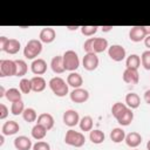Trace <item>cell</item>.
Wrapping results in <instances>:
<instances>
[{
	"mask_svg": "<svg viewBox=\"0 0 150 150\" xmlns=\"http://www.w3.org/2000/svg\"><path fill=\"white\" fill-rule=\"evenodd\" d=\"M33 150H50V145L49 143L45 142V141H38L35 144H33Z\"/></svg>",
	"mask_w": 150,
	"mask_h": 150,
	"instance_id": "obj_38",
	"label": "cell"
},
{
	"mask_svg": "<svg viewBox=\"0 0 150 150\" xmlns=\"http://www.w3.org/2000/svg\"><path fill=\"white\" fill-rule=\"evenodd\" d=\"M62 59H63V66H64V69L68 70V71H75L79 67H80V59H79V55L76 52L69 49V50H66L62 55Z\"/></svg>",
	"mask_w": 150,
	"mask_h": 150,
	"instance_id": "obj_3",
	"label": "cell"
},
{
	"mask_svg": "<svg viewBox=\"0 0 150 150\" xmlns=\"http://www.w3.org/2000/svg\"><path fill=\"white\" fill-rule=\"evenodd\" d=\"M134 150H137V149H134Z\"/></svg>",
	"mask_w": 150,
	"mask_h": 150,
	"instance_id": "obj_50",
	"label": "cell"
},
{
	"mask_svg": "<svg viewBox=\"0 0 150 150\" xmlns=\"http://www.w3.org/2000/svg\"><path fill=\"white\" fill-rule=\"evenodd\" d=\"M80 29L84 36H93L97 32L98 27L97 26H81Z\"/></svg>",
	"mask_w": 150,
	"mask_h": 150,
	"instance_id": "obj_36",
	"label": "cell"
},
{
	"mask_svg": "<svg viewBox=\"0 0 150 150\" xmlns=\"http://www.w3.org/2000/svg\"><path fill=\"white\" fill-rule=\"evenodd\" d=\"M89 139L91 141V143L94 144H101L104 142L105 139V135L102 130L100 129H93L91 131H89Z\"/></svg>",
	"mask_w": 150,
	"mask_h": 150,
	"instance_id": "obj_24",
	"label": "cell"
},
{
	"mask_svg": "<svg viewBox=\"0 0 150 150\" xmlns=\"http://www.w3.org/2000/svg\"><path fill=\"white\" fill-rule=\"evenodd\" d=\"M36 123L41 124L47 130H50L54 127V117L50 114H48V112H42V114L39 115L38 120H36Z\"/></svg>",
	"mask_w": 150,
	"mask_h": 150,
	"instance_id": "obj_17",
	"label": "cell"
},
{
	"mask_svg": "<svg viewBox=\"0 0 150 150\" xmlns=\"http://www.w3.org/2000/svg\"><path fill=\"white\" fill-rule=\"evenodd\" d=\"M143 27H144V30L146 33V36L150 35V26H143Z\"/></svg>",
	"mask_w": 150,
	"mask_h": 150,
	"instance_id": "obj_47",
	"label": "cell"
},
{
	"mask_svg": "<svg viewBox=\"0 0 150 150\" xmlns=\"http://www.w3.org/2000/svg\"><path fill=\"white\" fill-rule=\"evenodd\" d=\"M125 104L129 109H137L141 104V97L136 93H128L125 95Z\"/></svg>",
	"mask_w": 150,
	"mask_h": 150,
	"instance_id": "obj_18",
	"label": "cell"
},
{
	"mask_svg": "<svg viewBox=\"0 0 150 150\" xmlns=\"http://www.w3.org/2000/svg\"><path fill=\"white\" fill-rule=\"evenodd\" d=\"M108 48H109V45H108V40L107 39H104V38H94L93 49H94V53L95 54L103 53Z\"/></svg>",
	"mask_w": 150,
	"mask_h": 150,
	"instance_id": "obj_22",
	"label": "cell"
},
{
	"mask_svg": "<svg viewBox=\"0 0 150 150\" xmlns=\"http://www.w3.org/2000/svg\"><path fill=\"white\" fill-rule=\"evenodd\" d=\"M141 63L145 70H150V50H145L141 55Z\"/></svg>",
	"mask_w": 150,
	"mask_h": 150,
	"instance_id": "obj_37",
	"label": "cell"
},
{
	"mask_svg": "<svg viewBox=\"0 0 150 150\" xmlns=\"http://www.w3.org/2000/svg\"><path fill=\"white\" fill-rule=\"evenodd\" d=\"M9 114V110L8 108L4 104V103H0V120H5Z\"/></svg>",
	"mask_w": 150,
	"mask_h": 150,
	"instance_id": "obj_40",
	"label": "cell"
},
{
	"mask_svg": "<svg viewBox=\"0 0 150 150\" xmlns=\"http://www.w3.org/2000/svg\"><path fill=\"white\" fill-rule=\"evenodd\" d=\"M125 66L129 69H138L141 66V57L137 54H131L125 60Z\"/></svg>",
	"mask_w": 150,
	"mask_h": 150,
	"instance_id": "obj_29",
	"label": "cell"
},
{
	"mask_svg": "<svg viewBox=\"0 0 150 150\" xmlns=\"http://www.w3.org/2000/svg\"><path fill=\"white\" fill-rule=\"evenodd\" d=\"M16 76L15 60H0V77Z\"/></svg>",
	"mask_w": 150,
	"mask_h": 150,
	"instance_id": "obj_5",
	"label": "cell"
},
{
	"mask_svg": "<svg viewBox=\"0 0 150 150\" xmlns=\"http://www.w3.org/2000/svg\"><path fill=\"white\" fill-rule=\"evenodd\" d=\"M80 129L82 131H91L93 130V127H94V121L91 118V116H83L81 120H80Z\"/></svg>",
	"mask_w": 150,
	"mask_h": 150,
	"instance_id": "obj_30",
	"label": "cell"
},
{
	"mask_svg": "<svg viewBox=\"0 0 150 150\" xmlns=\"http://www.w3.org/2000/svg\"><path fill=\"white\" fill-rule=\"evenodd\" d=\"M144 45H145V47L150 50V35H148V36L144 39Z\"/></svg>",
	"mask_w": 150,
	"mask_h": 150,
	"instance_id": "obj_43",
	"label": "cell"
},
{
	"mask_svg": "<svg viewBox=\"0 0 150 150\" xmlns=\"http://www.w3.org/2000/svg\"><path fill=\"white\" fill-rule=\"evenodd\" d=\"M142 136L137 131H131L125 136V144L132 149H136L141 143H142Z\"/></svg>",
	"mask_w": 150,
	"mask_h": 150,
	"instance_id": "obj_16",
	"label": "cell"
},
{
	"mask_svg": "<svg viewBox=\"0 0 150 150\" xmlns=\"http://www.w3.org/2000/svg\"><path fill=\"white\" fill-rule=\"evenodd\" d=\"M144 101H145V103H148V104H150V88L148 89V90H145V93H144Z\"/></svg>",
	"mask_w": 150,
	"mask_h": 150,
	"instance_id": "obj_42",
	"label": "cell"
},
{
	"mask_svg": "<svg viewBox=\"0 0 150 150\" xmlns=\"http://www.w3.org/2000/svg\"><path fill=\"white\" fill-rule=\"evenodd\" d=\"M146 38V33L144 30L143 26H134L130 28L129 30V39L134 42H141L144 41V39Z\"/></svg>",
	"mask_w": 150,
	"mask_h": 150,
	"instance_id": "obj_10",
	"label": "cell"
},
{
	"mask_svg": "<svg viewBox=\"0 0 150 150\" xmlns=\"http://www.w3.org/2000/svg\"><path fill=\"white\" fill-rule=\"evenodd\" d=\"M132 120H134V112H132L131 109H128V110H127L118 120H116V121L118 122L120 125H122V127H128V125L132 122Z\"/></svg>",
	"mask_w": 150,
	"mask_h": 150,
	"instance_id": "obj_31",
	"label": "cell"
},
{
	"mask_svg": "<svg viewBox=\"0 0 150 150\" xmlns=\"http://www.w3.org/2000/svg\"><path fill=\"white\" fill-rule=\"evenodd\" d=\"M38 114H36V110L34 108H26L23 114H22V118L28 122V123H33L38 120Z\"/></svg>",
	"mask_w": 150,
	"mask_h": 150,
	"instance_id": "obj_32",
	"label": "cell"
},
{
	"mask_svg": "<svg viewBox=\"0 0 150 150\" xmlns=\"http://www.w3.org/2000/svg\"><path fill=\"white\" fill-rule=\"evenodd\" d=\"M5 97L11 102V103H14V102H18V101H21L22 98V93L20 91V89L18 88H9L7 91H6V95Z\"/></svg>",
	"mask_w": 150,
	"mask_h": 150,
	"instance_id": "obj_26",
	"label": "cell"
},
{
	"mask_svg": "<svg viewBox=\"0 0 150 150\" xmlns=\"http://www.w3.org/2000/svg\"><path fill=\"white\" fill-rule=\"evenodd\" d=\"M66 28L69 29V30H76V29H79L80 27H79V26H67Z\"/></svg>",
	"mask_w": 150,
	"mask_h": 150,
	"instance_id": "obj_46",
	"label": "cell"
},
{
	"mask_svg": "<svg viewBox=\"0 0 150 150\" xmlns=\"http://www.w3.org/2000/svg\"><path fill=\"white\" fill-rule=\"evenodd\" d=\"M42 52V42L38 39L29 40L23 48V56L28 60H35Z\"/></svg>",
	"mask_w": 150,
	"mask_h": 150,
	"instance_id": "obj_2",
	"label": "cell"
},
{
	"mask_svg": "<svg viewBox=\"0 0 150 150\" xmlns=\"http://www.w3.org/2000/svg\"><path fill=\"white\" fill-rule=\"evenodd\" d=\"M48 86L50 88V90L53 91V94L57 97H63L69 93V86L67 83V81H64L62 77L60 76H54L49 80Z\"/></svg>",
	"mask_w": 150,
	"mask_h": 150,
	"instance_id": "obj_1",
	"label": "cell"
},
{
	"mask_svg": "<svg viewBox=\"0 0 150 150\" xmlns=\"http://www.w3.org/2000/svg\"><path fill=\"white\" fill-rule=\"evenodd\" d=\"M122 79H123V81H124L125 83H128V84H137L138 81H139L138 70H137V69H129V68H125V70L123 71Z\"/></svg>",
	"mask_w": 150,
	"mask_h": 150,
	"instance_id": "obj_13",
	"label": "cell"
},
{
	"mask_svg": "<svg viewBox=\"0 0 150 150\" xmlns=\"http://www.w3.org/2000/svg\"><path fill=\"white\" fill-rule=\"evenodd\" d=\"M98 63H100L98 56H97V54H95V53H88V54H86V55L83 56V59H82V66H83V68H84L86 70H88V71L95 70V69L98 67Z\"/></svg>",
	"mask_w": 150,
	"mask_h": 150,
	"instance_id": "obj_7",
	"label": "cell"
},
{
	"mask_svg": "<svg viewBox=\"0 0 150 150\" xmlns=\"http://www.w3.org/2000/svg\"><path fill=\"white\" fill-rule=\"evenodd\" d=\"M20 130V125L18 122L15 121H7L2 124V128H1V134L5 135V136H12V135H15L18 131Z\"/></svg>",
	"mask_w": 150,
	"mask_h": 150,
	"instance_id": "obj_15",
	"label": "cell"
},
{
	"mask_svg": "<svg viewBox=\"0 0 150 150\" xmlns=\"http://www.w3.org/2000/svg\"><path fill=\"white\" fill-rule=\"evenodd\" d=\"M15 63H16V76L22 77L23 75H26L28 70L27 63L23 60H15Z\"/></svg>",
	"mask_w": 150,
	"mask_h": 150,
	"instance_id": "obj_35",
	"label": "cell"
},
{
	"mask_svg": "<svg viewBox=\"0 0 150 150\" xmlns=\"http://www.w3.org/2000/svg\"><path fill=\"white\" fill-rule=\"evenodd\" d=\"M69 97L74 103H84L89 98V91L83 88H76L70 91Z\"/></svg>",
	"mask_w": 150,
	"mask_h": 150,
	"instance_id": "obj_9",
	"label": "cell"
},
{
	"mask_svg": "<svg viewBox=\"0 0 150 150\" xmlns=\"http://www.w3.org/2000/svg\"><path fill=\"white\" fill-rule=\"evenodd\" d=\"M128 109H129V108L127 107L125 103L116 102V103H114L112 107H111V114H112V116H114L116 120H118Z\"/></svg>",
	"mask_w": 150,
	"mask_h": 150,
	"instance_id": "obj_25",
	"label": "cell"
},
{
	"mask_svg": "<svg viewBox=\"0 0 150 150\" xmlns=\"http://www.w3.org/2000/svg\"><path fill=\"white\" fill-rule=\"evenodd\" d=\"M67 83H68V86L73 87L74 89L81 88V86L83 84V79H82V76H81L79 73L71 71V73L67 76Z\"/></svg>",
	"mask_w": 150,
	"mask_h": 150,
	"instance_id": "obj_21",
	"label": "cell"
},
{
	"mask_svg": "<svg viewBox=\"0 0 150 150\" xmlns=\"http://www.w3.org/2000/svg\"><path fill=\"white\" fill-rule=\"evenodd\" d=\"M50 68L55 74H62L66 71L64 66H63V59L62 55H56L50 61Z\"/></svg>",
	"mask_w": 150,
	"mask_h": 150,
	"instance_id": "obj_19",
	"label": "cell"
},
{
	"mask_svg": "<svg viewBox=\"0 0 150 150\" xmlns=\"http://www.w3.org/2000/svg\"><path fill=\"white\" fill-rule=\"evenodd\" d=\"M62 120H63V123L67 125V127H75L80 123V115L76 110L74 109H68L63 112V116H62Z\"/></svg>",
	"mask_w": 150,
	"mask_h": 150,
	"instance_id": "obj_8",
	"label": "cell"
},
{
	"mask_svg": "<svg viewBox=\"0 0 150 150\" xmlns=\"http://www.w3.org/2000/svg\"><path fill=\"white\" fill-rule=\"evenodd\" d=\"M125 131L122 129V128H114L111 131H110V139L114 142V143H121L122 141L125 139Z\"/></svg>",
	"mask_w": 150,
	"mask_h": 150,
	"instance_id": "obj_27",
	"label": "cell"
},
{
	"mask_svg": "<svg viewBox=\"0 0 150 150\" xmlns=\"http://www.w3.org/2000/svg\"><path fill=\"white\" fill-rule=\"evenodd\" d=\"M19 89L22 94H29L32 91V81L30 79H21L19 82Z\"/></svg>",
	"mask_w": 150,
	"mask_h": 150,
	"instance_id": "obj_33",
	"label": "cell"
},
{
	"mask_svg": "<svg viewBox=\"0 0 150 150\" xmlns=\"http://www.w3.org/2000/svg\"><path fill=\"white\" fill-rule=\"evenodd\" d=\"M47 129L45 128V127H42L41 124H35L33 128H32V131H30V134H32V137L34 138V139H36V141H42L45 137H46V135H47Z\"/></svg>",
	"mask_w": 150,
	"mask_h": 150,
	"instance_id": "obj_23",
	"label": "cell"
},
{
	"mask_svg": "<svg viewBox=\"0 0 150 150\" xmlns=\"http://www.w3.org/2000/svg\"><path fill=\"white\" fill-rule=\"evenodd\" d=\"M108 55L112 61L121 62V61H123L125 59L127 52H125L124 47L121 46V45H111L108 48Z\"/></svg>",
	"mask_w": 150,
	"mask_h": 150,
	"instance_id": "obj_6",
	"label": "cell"
},
{
	"mask_svg": "<svg viewBox=\"0 0 150 150\" xmlns=\"http://www.w3.org/2000/svg\"><path fill=\"white\" fill-rule=\"evenodd\" d=\"M101 28H102V30L105 33V32H110V30L112 29V26H102Z\"/></svg>",
	"mask_w": 150,
	"mask_h": 150,
	"instance_id": "obj_44",
	"label": "cell"
},
{
	"mask_svg": "<svg viewBox=\"0 0 150 150\" xmlns=\"http://www.w3.org/2000/svg\"><path fill=\"white\" fill-rule=\"evenodd\" d=\"M14 148L16 150H30L33 148V143L27 136H18L14 139Z\"/></svg>",
	"mask_w": 150,
	"mask_h": 150,
	"instance_id": "obj_14",
	"label": "cell"
},
{
	"mask_svg": "<svg viewBox=\"0 0 150 150\" xmlns=\"http://www.w3.org/2000/svg\"><path fill=\"white\" fill-rule=\"evenodd\" d=\"M64 143L70 145V146H75V148H81L86 143V137L81 131H75L73 129H69L66 132L64 136Z\"/></svg>",
	"mask_w": 150,
	"mask_h": 150,
	"instance_id": "obj_4",
	"label": "cell"
},
{
	"mask_svg": "<svg viewBox=\"0 0 150 150\" xmlns=\"http://www.w3.org/2000/svg\"><path fill=\"white\" fill-rule=\"evenodd\" d=\"M6 91L7 90H5V88L2 86H0V97H4L6 95Z\"/></svg>",
	"mask_w": 150,
	"mask_h": 150,
	"instance_id": "obj_45",
	"label": "cell"
},
{
	"mask_svg": "<svg viewBox=\"0 0 150 150\" xmlns=\"http://www.w3.org/2000/svg\"><path fill=\"white\" fill-rule=\"evenodd\" d=\"M93 46H94V38H89L84 41L83 43V50L86 52V54L88 53H94V49H93Z\"/></svg>",
	"mask_w": 150,
	"mask_h": 150,
	"instance_id": "obj_39",
	"label": "cell"
},
{
	"mask_svg": "<svg viewBox=\"0 0 150 150\" xmlns=\"http://www.w3.org/2000/svg\"><path fill=\"white\" fill-rule=\"evenodd\" d=\"M20 48H21V43H20L19 40H16V39H9V41H8V43H7L6 48H5V52L7 54H12L13 55V54L19 53Z\"/></svg>",
	"mask_w": 150,
	"mask_h": 150,
	"instance_id": "obj_28",
	"label": "cell"
},
{
	"mask_svg": "<svg viewBox=\"0 0 150 150\" xmlns=\"http://www.w3.org/2000/svg\"><path fill=\"white\" fill-rule=\"evenodd\" d=\"M4 137H5V135H2V134H1V136H0V145H2V144H4Z\"/></svg>",
	"mask_w": 150,
	"mask_h": 150,
	"instance_id": "obj_48",
	"label": "cell"
},
{
	"mask_svg": "<svg viewBox=\"0 0 150 150\" xmlns=\"http://www.w3.org/2000/svg\"><path fill=\"white\" fill-rule=\"evenodd\" d=\"M146 150H150V141H148L146 143Z\"/></svg>",
	"mask_w": 150,
	"mask_h": 150,
	"instance_id": "obj_49",
	"label": "cell"
},
{
	"mask_svg": "<svg viewBox=\"0 0 150 150\" xmlns=\"http://www.w3.org/2000/svg\"><path fill=\"white\" fill-rule=\"evenodd\" d=\"M30 70L33 74H35L36 76L43 75L47 71V62L43 59H35L33 60L32 64H30Z\"/></svg>",
	"mask_w": 150,
	"mask_h": 150,
	"instance_id": "obj_12",
	"label": "cell"
},
{
	"mask_svg": "<svg viewBox=\"0 0 150 150\" xmlns=\"http://www.w3.org/2000/svg\"><path fill=\"white\" fill-rule=\"evenodd\" d=\"M56 38V32L52 27H45L40 30L39 40L42 43H52Z\"/></svg>",
	"mask_w": 150,
	"mask_h": 150,
	"instance_id": "obj_11",
	"label": "cell"
},
{
	"mask_svg": "<svg viewBox=\"0 0 150 150\" xmlns=\"http://www.w3.org/2000/svg\"><path fill=\"white\" fill-rule=\"evenodd\" d=\"M25 104H23V101H18V102H14L12 103L11 105V112L14 115V116H18V115H22L23 111H25Z\"/></svg>",
	"mask_w": 150,
	"mask_h": 150,
	"instance_id": "obj_34",
	"label": "cell"
},
{
	"mask_svg": "<svg viewBox=\"0 0 150 150\" xmlns=\"http://www.w3.org/2000/svg\"><path fill=\"white\" fill-rule=\"evenodd\" d=\"M30 81H32V91L34 93H41L47 87V82L42 76H34L30 79Z\"/></svg>",
	"mask_w": 150,
	"mask_h": 150,
	"instance_id": "obj_20",
	"label": "cell"
},
{
	"mask_svg": "<svg viewBox=\"0 0 150 150\" xmlns=\"http://www.w3.org/2000/svg\"><path fill=\"white\" fill-rule=\"evenodd\" d=\"M8 41H9L8 38H6V36H4V35L0 36V50L5 52V48H6L7 43H8Z\"/></svg>",
	"mask_w": 150,
	"mask_h": 150,
	"instance_id": "obj_41",
	"label": "cell"
}]
</instances>
